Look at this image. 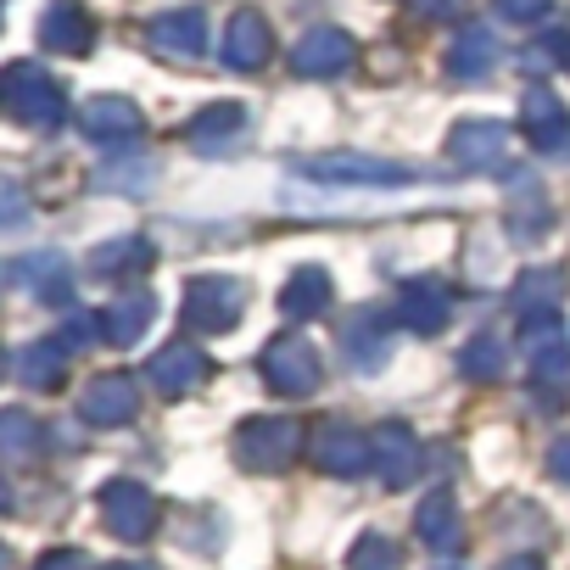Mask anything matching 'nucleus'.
Returning <instances> with one entry per match:
<instances>
[{
    "mask_svg": "<svg viewBox=\"0 0 570 570\" xmlns=\"http://www.w3.org/2000/svg\"><path fill=\"white\" fill-rule=\"evenodd\" d=\"M0 118L35 135H57L68 124V90L40 62H7L0 68Z\"/></svg>",
    "mask_w": 570,
    "mask_h": 570,
    "instance_id": "obj_1",
    "label": "nucleus"
},
{
    "mask_svg": "<svg viewBox=\"0 0 570 570\" xmlns=\"http://www.w3.org/2000/svg\"><path fill=\"white\" fill-rule=\"evenodd\" d=\"M303 448H308V431L297 420H279V414H257L235 431V459L246 470H285Z\"/></svg>",
    "mask_w": 570,
    "mask_h": 570,
    "instance_id": "obj_2",
    "label": "nucleus"
},
{
    "mask_svg": "<svg viewBox=\"0 0 570 570\" xmlns=\"http://www.w3.org/2000/svg\"><path fill=\"white\" fill-rule=\"evenodd\" d=\"M240 308H246V292H240V279L229 274H196L185 285V325L202 331V336H224L240 325Z\"/></svg>",
    "mask_w": 570,
    "mask_h": 570,
    "instance_id": "obj_3",
    "label": "nucleus"
},
{
    "mask_svg": "<svg viewBox=\"0 0 570 570\" xmlns=\"http://www.w3.org/2000/svg\"><path fill=\"white\" fill-rule=\"evenodd\" d=\"M303 174L320 185H375V190H397L414 179V168L392 157H370V151H320V157H303Z\"/></svg>",
    "mask_w": 570,
    "mask_h": 570,
    "instance_id": "obj_4",
    "label": "nucleus"
},
{
    "mask_svg": "<svg viewBox=\"0 0 570 570\" xmlns=\"http://www.w3.org/2000/svg\"><path fill=\"white\" fill-rule=\"evenodd\" d=\"M257 370H263L268 392H279V397H308V392L320 386V347H314L308 336H274V342L263 347Z\"/></svg>",
    "mask_w": 570,
    "mask_h": 570,
    "instance_id": "obj_5",
    "label": "nucleus"
},
{
    "mask_svg": "<svg viewBox=\"0 0 570 570\" xmlns=\"http://www.w3.org/2000/svg\"><path fill=\"white\" fill-rule=\"evenodd\" d=\"M308 453H314V464H320L325 475H342V481H353V475H364V470L375 464L370 436L353 431L347 420H325V425H314V431H308Z\"/></svg>",
    "mask_w": 570,
    "mask_h": 570,
    "instance_id": "obj_6",
    "label": "nucleus"
},
{
    "mask_svg": "<svg viewBox=\"0 0 570 570\" xmlns=\"http://www.w3.org/2000/svg\"><path fill=\"white\" fill-rule=\"evenodd\" d=\"M79 135L90 146H112L118 151V146H135L146 135V118H140V107L129 96H90L79 107Z\"/></svg>",
    "mask_w": 570,
    "mask_h": 570,
    "instance_id": "obj_7",
    "label": "nucleus"
},
{
    "mask_svg": "<svg viewBox=\"0 0 570 570\" xmlns=\"http://www.w3.org/2000/svg\"><path fill=\"white\" fill-rule=\"evenodd\" d=\"M135 414H140V386H135V375L107 370V375L85 381V392H79V420H85V425L112 431V425H129Z\"/></svg>",
    "mask_w": 570,
    "mask_h": 570,
    "instance_id": "obj_8",
    "label": "nucleus"
},
{
    "mask_svg": "<svg viewBox=\"0 0 570 570\" xmlns=\"http://www.w3.org/2000/svg\"><path fill=\"white\" fill-rule=\"evenodd\" d=\"M101 520L124 542H146L157 531V498L140 481H107L101 487Z\"/></svg>",
    "mask_w": 570,
    "mask_h": 570,
    "instance_id": "obj_9",
    "label": "nucleus"
},
{
    "mask_svg": "<svg viewBox=\"0 0 570 570\" xmlns=\"http://www.w3.org/2000/svg\"><path fill=\"white\" fill-rule=\"evenodd\" d=\"M397 325L414 331V336H436L448 320H453V292L436 279V274H420V279H403L397 285Z\"/></svg>",
    "mask_w": 570,
    "mask_h": 570,
    "instance_id": "obj_10",
    "label": "nucleus"
},
{
    "mask_svg": "<svg viewBox=\"0 0 570 570\" xmlns=\"http://www.w3.org/2000/svg\"><path fill=\"white\" fill-rule=\"evenodd\" d=\"M503 151H509V124H498V118H464L448 135V163L470 168V174L503 168Z\"/></svg>",
    "mask_w": 570,
    "mask_h": 570,
    "instance_id": "obj_11",
    "label": "nucleus"
},
{
    "mask_svg": "<svg viewBox=\"0 0 570 570\" xmlns=\"http://www.w3.org/2000/svg\"><path fill=\"white\" fill-rule=\"evenodd\" d=\"M520 347H525V364H531V381L559 392L564 375H570V336L559 320H531L520 325Z\"/></svg>",
    "mask_w": 570,
    "mask_h": 570,
    "instance_id": "obj_12",
    "label": "nucleus"
},
{
    "mask_svg": "<svg viewBox=\"0 0 570 570\" xmlns=\"http://www.w3.org/2000/svg\"><path fill=\"white\" fill-rule=\"evenodd\" d=\"M218 57H224V68H235V73H257V68L274 57V29H268V18L252 12V7H240V12L224 23Z\"/></svg>",
    "mask_w": 570,
    "mask_h": 570,
    "instance_id": "obj_13",
    "label": "nucleus"
},
{
    "mask_svg": "<svg viewBox=\"0 0 570 570\" xmlns=\"http://www.w3.org/2000/svg\"><path fill=\"white\" fill-rule=\"evenodd\" d=\"M520 135L531 140V151H564L570 146V107L548 85H531L520 96Z\"/></svg>",
    "mask_w": 570,
    "mask_h": 570,
    "instance_id": "obj_14",
    "label": "nucleus"
},
{
    "mask_svg": "<svg viewBox=\"0 0 570 570\" xmlns=\"http://www.w3.org/2000/svg\"><path fill=\"white\" fill-rule=\"evenodd\" d=\"M342 347H347V364L358 375H375L386 358H392V314L386 308H358L347 325H342Z\"/></svg>",
    "mask_w": 570,
    "mask_h": 570,
    "instance_id": "obj_15",
    "label": "nucleus"
},
{
    "mask_svg": "<svg viewBox=\"0 0 570 570\" xmlns=\"http://www.w3.org/2000/svg\"><path fill=\"white\" fill-rule=\"evenodd\" d=\"M347 68H353V35H342V29H308L292 46V73L297 79H336Z\"/></svg>",
    "mask_w": 570,
    "mask_h": 570,
    "instance_id": "obj_16",
    "label": "nucleus"
},
{
    "mask_svg": "<svg viewBox=\"0 0 570 570\" xmlns=\"http://www.w3.org/2000/svg\"><path fill=\"white\" fill-rule=\"evenodd\" d=\"M40 46L57 57H90L96 51V18L79 7V0H51L40 18Z\"/></svg>",
    "mask_w": 570,
    "mask_h": 570,
    "instance_id": "obj_17",
    "label": "nucleus"
},
{
    "mask_svg": "<svg viewBox=\"0 0 570 570\" xmlns=\"http://www.w3.org/2000/svg\"><path fill=\"white\" fill-rule=\"evenodd\" d=\"M146 40H151V51H157V57H174V62H196V57L207 51V18H202V7H179V12H163V18H151Z\"/></svg>",
    "mask_w": 570,
    "mask_h": 570,
    "instance_id": "obj_18",
    "label": "nucleus"
},
{
    "mask_svg": "<svg viewBox=\"0 0 570 570\" xmlns=\"http://www.w3.org/2000/svg\"><path fill=\"white\" fill-rule=\"evenodd\" d=\"M207 353L202 347H190V342H168L163 353H151V364H146V375H151V386L157 392H168V397H185V392H196L202 381H207Z\"/></svg>",
    "mask_w": 570,
    "mask_h": 570,
    "instance_id": "obj_19",
    "label": "nucleus"
},
{
    "mask_svg": "<svg viewBox=\"0 0 570 570\" xmlns=\"http://www.w3.org/2000/svg\"><path fill=\"white\" fill-rule=\"evenodd\" d=\"M370 448H375V470H381L386 487H409L420 475V442H414L409 425H397V420L375 425L370 431Z\"/></svg>",
    "mask_w": 570,
    "mask_h": 570,
    "instance_id": "obj_20",
    "label": "nucleus"
},
{
    "mask_svg": "<svg viewBox=\"0 0 570 570\" xmlns=\"http://www.w3.org/2000/svg\"><path fill=\"white\" fill-rule=\"evenodd\" d=\"M514 314L520 325L531 320H559V303H564V268H548V263H531L520 279H514Z\"/></svg>",
    "mask_w": 570,
    "mask_h": 570,
    "instance_id": "obj_21",
    "label": "nucleus"
},
{
    "mask_svg": "<svg viewBox=\"0 0 570 570\" xmlns=\"http://www.w3.org/2000/svg\"><path fill=\"white\" fill-rule=\"evenodd\" d=\"M12 279L23 285V292H35L40 303H51V308H68V303H73V274H68V263H62L57 252H29V257H18V263H12Z\"/></svg>",
    "mask_w": 570,
    "mask_h": 570,
    "instance_id": "obj_22",
    "label": "nucleus"
},
{
    "mask_svg": "<svg viewBox=\"0 0 570 570\" xmlns=\"http://www.w3.org/2000/svg\"><path fill=\"white\" fill-rule=\"evenodd\" d=\"M240 129H246V107H240V101H213V107H202V112L185 124V140H190L202 157H218V151H229V146L240 140Z\"/></svg>",
    "mask_w": 570,
    "mask_h": 570,
    "instance_id": "obj_23",
    "label": "nucleus"
},
{
    "mask_svg": "<svg viewBox=\"0 0 570 570\" xmlns=\"http://www.w3.org/2000/svg\"><path fill=\"white\" fill-rule=\"evenodd\" d=\"M414 531H420V542H425V548H436V553H459V548H464L459 498H453L448 487H436V492L420 503V514H414Z\"/></svg>",
    "mask_w": 570,
    "mask_h": 570,
    "instance_id": "obj_24",
    "label": "nucleus"
},
{
    "mask_svg": "<svg viewBox=\"0 0 570 570\" xmlns=\"http://www.w3.org/2000/svg\"><path fill=\"white\" fill-rule=\"evenodd\" d=\"M331 268H320V263H303L292 279L279 285V314L285 320H320L325 308H331Z\"/></svg>",
    "mask_w": 570,
    "mask_h": 570,
    "instance_id": "obj_25",
    "label": "nucleus"
},
{
    "mask_svg": "<svg viewBox=\"0 0 570 570\" xmlns=\"http://www.w3.org/2000/svg\"><path fill=\"white\" fill-rule=\"evenodd\" d=\"M442 68H448V79H459V85H481V79L498 68V40H492L487 29H459L453 46H448V57H442Z\"/></svg>",
    "mask_w": 570,
    "mask_h": 570,
    "instance_id": "obj_26",
    "label": "nucleus"
},
{
    "mask_svg": "<svg viewBox=\"0 0 570 570\" xmlns=\"http://www.w3.org/2000/svg\"><path fill=\"white\" fill-rule=\"evenodd\" d=\"M151 320H157V297H151V292L118 297V303L101 308V342H112V347H135V342L151 331Z\"/></svg>",
    "mask_w": 570,
    "mask_h": 570,
    "instance_id": "obj_27",
    "label": "nucleus"
},
{
    "mask_svg": "<svg viewBox=\"0 0 570 570\" xmlns=\"http://www.w3.org/2000/svg\"><path fill=\"white\" fill-rule=\"evenodd\" d=\"M85 263H90V274H101V279H124V274L151 268V263H157V252H151V240H146V235H118V240H101Z\"/></svg>",
    "mask_w": 570,
    "mask_h": 570,
    "instance_id": "obj_28",
    "label": "nucleus"
},
{
    "mask_svg": "<svg viewBox=\"0 0 570 570\" xmlns=\"http://www.w3.org/2000/svg\"><path fill=\"white\" fill-rule=\"evenodd\" d=\"M68 347H62V336H51V342H29L23 353H18V381L29 386V392H51V386H62V375H68Z\"/></svg>",
    "mask_w": 570,
    "mask_h": 570,
    "instance_id": "obj_29",
    "label": "nucleus"
},
{
    "mask_svg": "<svg viewBox=\"0 0 570 570\" xmlns=\"http://www.w3.org/2000/svg\"><path fill=\"white\" fill-rule=\"evenodd\" d=\"M40 420L29 409H0V459H35L40 453Z\"/></svg>",
    "mask_w": 570,
    "mask_h": 570,
    "instance_id": "obj_30",
    "label": "nucleus"
},
{
    "mask_svg": "<svg viewBox=\"0 0 570 570\" xmlns=\"http://www.w3.org/2000/svg\"><path fill=\"white\" fill-rule=\"evenodd\" d=\"M503 342L498 336H470L464 342V353H459V370L470 375V381H498L503 375Z\"/></svg>",
    "mask_w": 570,
    "mask_h": 570,
    "instance_id": "obj_31",
    "label": "nucleus"
},
{
    "mask_svg": "<svg viewBox=\"0 0 570 570\" xmlns=\"http://www.w3.org/2000/svg\"><path fill=\"white\" fill-rule=\"evenodd\" d=\"M347 570H403V548L381 531H364L347 553Z\"/></svg>",
    "mask_w": 570,
    "mask_h": 570,
    "instance_id": "obj_32",
    "label": "nucleus"
},
{
    "mask_svg": "<svg viewBox=\"0 0 570 570\" xmlns=\"http://www.w3.org/2000/svg\"><path fill=\"white\" fill-rule=\"evenodd\" d=\"M509 235L514 240H542L548 235V202L531 190V202H525V190H520V202L509 207Z\"/></svg>",
    "mask_w": 570,
    "mask_h": 570,
    "instance_id": "obj_33",
    "label": "nucleus"
},
{
    "mask_svg": "<svg viewBox=\"0 0 570 570\" xmlns=\"http://www.w3.org/2000/svg\"><path fill=\"white\" fill-rule=\"evenodd\" d=\"M151 185V163H107L96 174V190H146Z\"/></svg>",
    "mask_w": 570,
    "mask_h": 570,
    "instance_id": "obj_34",
    "label": "nucleus"
},
{
    "mask_svg": "<svg viewBox=\"0 0 570 570\" xmlns=\"http://www.w3.org/2000/svg\"><path fill=\"white\" fill-rule=\"evenodd\" d=\"M498 7V18H509V23H542L548 12H553V0H492Z\"/></svg>",
    "mask_w": 570,
    "mask_h": 570,
    "instance_id": "obj_35",
    "label": "nucleus"
},
{
    "mask_svg": "<svg viewBox=\"0 0 570 570\" xmlns=\"http://www.w3.org/2000/svg\"><path fill=\"white\" fill-rule=\"evenodd\" d=\"M409 7H414L425 23H436V18H459V12H464V0H409Z\"/></svg>",
    "mask_w": 570,
    "mask_h": 570,
    "instance_id": "obj_36",
    "label": "nucleus"
},
{
    "mask_svg": "<svg viewBox=\"0 0 570 570\" xmlns=\"http://www.w3.org/2000/svg\"><path fill=\"white\" fill-rule=\"evenodd\" d=\"M35 570H85V553H79V548H51Z\"/></svg>",
    "mask_w": 570,
    "mask_h": 570,
    "instance_id": "obj_37",
    "label": "nucleus"
},
{
    "mask_svg": "<svg viewBox=\"0 0 570 570\" xmlns=\"http://www.w3.org/2000/svg\"><path fill=\"white\" fill-rule=\"evenodd\" d=\"M548 470H553L559 481H570V436H564V442H553V453H548Z\"/></svg>",
    "mask_w": 570,
    "mask_h": 570,
    "instance_id": "obj_38",
    "label": "nucleus"
},
{
    "mask_svg": "<svg viewBox=\"0 0 570 570\" xmlns=\"http://www.w3.org/2000/svg\"><path fill=\"white\" fill-rule=\"evenodd\" d=\"M548 51H553V62L570 73V29H559V35H548Z\"/></svg>",
    "mask_w": 570,
    "mask_h": 570,
    "instance_id": "obj_39",
    "label": "nucleus"
},
{
    "mask_svg": "<svg viewBox=\"0 0 570 570\" xmlns=\"http://www.w3.org/2000/svg\"><path fill=\"white\" fill-rule=\"evenodd\" d=\"M503 570H542V564H537V559H509Z\"/></svg>",
    "mask_w": 570,
    "mask_h": 570,
    "instance_id": "obj_40",
    "label": "nucleus"
},
{
    "mask_svg": "<svg viewBox=\"0 0 570 570\" xmlns=\"http://www.w3.org/2000/svg\"><path fill=\"white\" fill-rule=\"evenodd\" d=\"M7 509H12V487H7V481H0V514H7Z\"/></svg>",
    "mask_w": 570,
    "mask_h": 570,
    "instance_id": "obj_41",
    "label": "nucleus"
},
{
    "mask_svg": "<svg viewBox=\"0 0 570 570\" xmlns=\"http://www.w3.org/2000/svg\"><path fill=\"white\" fill-rule=\"evenodd\" d=\"M101 570H151V564H101Z\"/></svg>",
    "mask_w": 570,
    "mask_h": 570,
    "instance_id": "obj_42",
    "label": "nucleus"
},
{
    "mask_svg": "<svg viewBox=\"0 0 570 570\" xmlns=\"http://www.w3.org/2000/svg\"><path fill=\"white\" fill-rule=\"evenodd\" d=\"M7 370H12V364H7V347H0V381H7Z\"/></svg>",
    "mask_w": 570,
    "mask_h": 570,
    "instance_id": "obj_43",
    "label": "nucleus"
}]
</instances>
